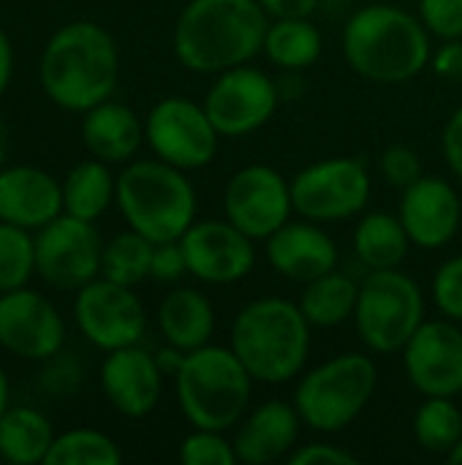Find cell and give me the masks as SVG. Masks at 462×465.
Instances as JSON below:
<instances>
[{
	"label": "cell",
	"instance_id": "obj_1",
	"mask_svg": "<svg viewBox=\"0 0 462 465\" xmlns=\"http://www.w3.org/2000/svg\"><path fill=\"white\" fill-rule=\"evenodd\" d=\"M267 16L259 0H191L174 27V52L199 74L245 65L264 49Z\"/></svg>",
	"mask_w": 462,
	"mask_h": 465
},
{
	"label": "cell",
	"instance_id": "obj_2",
	"mask_svg": "<svg viewBox=\"0 0 462 465\" xmlns=\"http://www.w3.org/2000/svg\"><path fill=\"white\" fill-rule=\"evenodd\" d=\"M41 87L65 112H87L117 87L120 54L114 38L95 22L63 25L44 46Z\"/></svg>",
	"mask_w": 462,
	"mask_h": 465
},
{
	"label": "cell",
	"instance_id": "obj_3",
	"mask_svg": "<svg viewBox=\"0 0 462 465\" xmlns=\"http://www.w3.org/2000/svg\"><path fill=\"white\" fill-rule=\"evenodd\" d=\"M346 60L373 82L414 79L430 60L425 25L395 5H368L357 11L343 33Z\"/></svg>",
	"mask_w": 462,
	"mask_h": 465
},
{
	"label": "cell",
	"instance_id": "obj_4",
	"mask_svg": "<svg viewBox=\"0 0 462 465\" xmlns=\"http://www.w3.org/2000/svg\"><path fill=\"white\" fill-rule=\"evenodd\" d=\"M300 305L267 297L240 311L231 327V351L245 371L264 384L294 379L310 351V330Z\"/></svg>",
	"mask_w": 462,
	"mask_h": 465
},
{
	"label": "cell",
	"instance_id": "obj_5",
	"mask_svg": "<svg viewBox=\"0 0 462 465\" xmlns=\"http://www.w3.org/2000/svg\"><path fill=\"white\" fill-rule=\"evenodd\" d=\"M117 207L150 242L180 240L196 218V193L182 169L166 161H136L117 177Z\"/></svg>",
	"mask_w": 462,
	"mask_h": 465
},
{
	"label": "cell",
	"instance_id": "obj_6",
	"mask_svg": "<svg viewBox=\"0 0 462 465\" xmlns=\"http://www.w3.org/2000/svg\"><path fill=\"white\" fill-rule=\"evenodd\" d=\"M174 381L188 422L202 430L223 433L245 414L253 376L231 349L202 346L188 351Z\"/></svg>",
	"mask_w": 462,
	"mask_h": 465
},
{
	"label": "cell",
	"instance_id": "obj_7",
	"mask_svg": "<svg viewBox=\"0 0 462 465\" xmlns=\"http://www.w3.org/2000/svg\"><path fill=\"white\" fill-rule=\"evenodd\" d=\"M376 365L362 354H340L310 371L297 387V411L308 428L338 433L351 425L376 392Z\"/></svg>",
	"mask_w": 462,
	"mask_h": 465
},
{
	"label": "cell",
	"instance_id": "obj_8",
	"mask_svg": "<svg viewBox=\"0 0 462 465\" xmlns=\"http://www.w3.org/2000/svg\"><path fill=\"white\" fill-rule=\"evenodd\" d=\"M422 313L419 286L398 270H373L359 286L357 330L373 351L392 354L406 349L422 327Z\"/></svg>",
	"mask_w": 462,
	"mask_h": 465
},
{
	"label": "cell",
	"instance_id": "obj_9",
	"mask_svg": "<svg viewBox=\"0 0 462 465\" xmlns=\"http://www.w3.org/2000/svg\"><path fill=\"white\" fill-rule=\"evenodd\" d=\"M101 237L93 221L57 215L35 232V275L60 292H79L101 272Z\"/></svg>",
	"mask_w": 462,
	"mask_h": 465
},
{
	"label": "cell",
	"instance_id": "obj_10",
	"mask_svg": "<svg viewBox=\"0 0 462 465\" xmlns=\"http://www.w3.org/2000/svg\"><path fill=\"white\" fill-rule=\"evenodd\" d=\"M218 128L204 106L188 98H163L144 123V139L155 155L177 169H202L218 153Z\"/></svg>",
	"mask_w": 462,
	"mask_h": 465
},
{
	"label": "cell",
	"instance_id": "obj_11",
	"mask_svg": "<svg viewBox=\"0 0 462 465\" xmlns=\"http://www.w3.org/2000/svg\"><path fill=\"white\" fill-rule=\"evenodd\" d=\"M370 199L365 163L332 158L302 169L291 180V202L308 221H343L357 215Z\"/></svg>",
	"mask_w": 462,
	"mask_h": 465
},
{
	"label": "cell",
	"instance_id": "obj_12",
	"mask_svg": "<svg viewBox=\"0 0 462 465\" xmlns=\"http://www.w3.org/2000/svg\"><path fill=\"white\" fill-rule=\"evenodd\" d=\"M74 316L82 335L103 351L136 346L147 324L144 308L131 286L114 283L103 275L76 292Z\"/></svg>",
	"mask_w": 462,
	"mask_h": 465
},
{
	"label": "cell",
	"instance_id": "obj_13",
	"mask_svg": "<svg viewBox=\"0 0 462 465\" xmlns=\"http://www.w3.org/2000/svg\"><path fill=\"white\" fill-rule=\"evenodd\" d=\"M291 210V185L270 166H245L229 180L226 218L251 240H270L289 223Z\"/></svg>",
	"mask_w": 462,
	"mask_h": 465
},
{
	"label": "cell",
	"instance_id": "obj_14",
	"mask_svg": "<svg viewBox=\"0 0 462 465\" xmlns=\"http://www.w3.org/2000/svg\"><path fill=\"white\" fill-rule=\"evenodd\" d=\"M278 106L275 82L256 68H229L207 93L204 109L221 136H245L261 128Z\"/></svg>",
	"mask_w": 462,
	"mask_h": 465
},
{
	"label": "cell",
	"instance_id": "obj_15",
	"mask_svg": "<svg viewBox=\"0 0 462 465\" xmlns=\"http://www.w3.org/2000/svg\"><path fill=\"white\" fill-rule=\"evenodd\" d=\"M65 324L57 308L27 286L0 294V346L22 360H49L63 349Z\"/></svg>",
	"mask_w": 462,
	"mask_h": 465
},
{
	"label": "cell",
	"instance_id": "obj_16",
	"mask_svg": "<svg viewBox=\"0 0 462 465\" xmlns=\"http://www.w3.org/2000/svg\"><path fill=\"white\" fill-rule=\"evenodd\" d=\"M406 373L428 398L462 392V332L447 322H422L406 343Z\"/></svg>",
	"mask_w": 462,
	"mask_h": 465
},
{
	"label": "cell",
	"instance_id": "obj_17",
	"mask_svg": "<svg viewBox=\"0 0 462 465\" xmlns=\"http://www.w3.org/2000/svg\"><path fill=\"white\" fill-rule=\"evenodd\" d=\"M188 272L207 283H234L253 270L256 253L251 237L226 221H193L180 237Z\"/></svg>",
	"mask_w": 462,
	"mask_h": 465
},
{
	"label": "cell",
	"instance_id": "obj_18",
	"mask_svg": "<svg viewBox=\"0 0 462 465\" xmlns=\"http://www.w3.org/2000/svg\"><path fill=\"white\" fill-rule=\"evenodd\" d=\"M161 368L139 346H125L109 351L101 365V390L114 411L139 420L147 417L161 398Z\"/></svg>",
	"mask_w": 462,
	"mask_h": 465
},
{
	"label": "cell",
	"instance_id": "obj_19",
	"mask_svg": "<svg viewBox=\"0 0 462 465\" xmlns=\"http://www.w3.org/2000/svg\"><path fill=\"white\" fill-rule=\"evenodd\" d=\"M57 215H63V183L27 163L0 169V221L38 232Z\"/></svg>",
	"mask_w": 462,
	"mask_h": 465
},
{
	"label": "cell",
	"instance_id": "obj_20",
	"mask_svg": "<svg viewBox=\"0 0 462 465\" xmlns=\"http://www.w3.org/2000/svg\"><path fill=\"white\" fill-rule=\"evenodd\" d=\"M460 199L447 180L419 177L406 188L400 221L419 248H441L460 229Z\"/></svg>",
	"mask_w": 462,
	"mask_h": 465
},
{
	"label": "cell",
	"instance_id": "obj_21",
	"mask_svg": "<svg viewBox=\"0 0 462 465\" xmlns=\"http://www.w3.org/2000/svg\"><path fill=\"white\" fill-rule=\"evenodd\" d=\"M267 256L280 275L300 283L316 281L332 272L338 264V248L332 237L310 223L280 226L267 242Z\"/></svg>",
	"mask_w": 462,
	"mask_h": 465
},
{
	"label": "cell",
	"instance_id": "obj_22",
	"mask_svg": "<svg viewBox=\"0 0 462 465\" xmlns=\"http://www.w3.org/2000/svg\"><path fill=\"white\" fill-rule=\"evenodd\" d=\"M300 411L283 401L264 403L237 430L234 452L237 460L248 465H267L289 455L300 433Z\"/></svg>",
	"mask_w": 462,
	"mask_h": 465
},
{
	"label": "cell",
	"instance_id": "obj_23",
	"mask_svg": "<svg viewBox=\"0 0 462 465\" xmlns=\"http://www.w3.org/2000/svg\"><path fill=\"white\" fill-rule=\"evenodd\" d=\"M82 139L84 147L93 153V158L106 163H120L139 150L144 139V125L139 123L133 109L106 98L84 112Z\"/></svg>",
	"mask_w": 462,
	"mask_h": 465
},
{
	"label": "cell",
	"instance_id": "obj_24",
	"mask_svg": "<svg viewBox=\"0 0 462 465\" xmlns=\"http://www.w3.org/2000/svg\"><path fill=\"white\" fill-rule=\"evenodd\" d=\"M158 324L166 338V343L182 349V351H196L207 346L215 330V316L212 305L204 294L193 289H177L172 292L158 311Z\"/></svg>",
	"mask_w": 462,
	"mask_h": 465
},
{
	"label": "cell",
	"instance_id": "obj_25",
	"mask_svg": "<svg viewBox=\"0 0 462 465\" xmlns=\"http://www.w3.org/2000/svg\"><path fill=\"white\" fill-rule=\"evenodd\" d=\"M54 441L49 420L27 406H8L0 420V458L14 465H35L46 460Z\"/></svg>",
	"mask_w": 462,
	"mask_h": 465
},
{
	"label": "cell",
	"instance_id": "obj_26",
	"mask_svg": "<svg viewBox=\"0 0 462 465\" xmlns=\"http://www.w3.org/2000/svg\"><path fill=\"white\" fill-rule=\"evenodd\" d=\"M112 199H117V180L112 177L106 161H82L63 180V213L82 221L101 218Z\"/></svg>",
	"mask_w": 462,
	"mask_h": 465
},
{
	"label": "cell",
	"instance_id": "obj_27",
	"mask_svg": "<svg viewBox=\"0 0 462 465\" xmlns=\"http://www.w3.org/2000/svg\"><path fill=\"white\" fill-rule=\"evenodd\" d=\"M408 232L400 218L387 213L368 215L354 234V251L359 262L370 270H395L408 253Z\"/></svg>",
	"mask_w": 462,
	"mask_h": 465
},
{
	"label": "cell",
	"instance_id": "obj_28",
	"mask_svg": "<svg viewBox=\"0 0 462 465\" xmlns=\"http://www.w3.org/2000/svg\"><path fill=\"white\" fill-rule=\"evenodd\" d=\"M359 300V286L340 272H327L316 281H308V289L302 292L300 311L305 319L316 327H335L354 316Z\"/></svg>",
	"mask_w": 462,
	"mask_h": 465
},
{
	"label": "cell",
	"instance_id": "obj_29",
	"mask_svg": "<svg viewBox=\"0 0 462 465\" xmlns=\"http://www.w3.org/2000/svg\"><path fill=\"white\" fill-rule=\"evenodd\" d=\"M264 52L280 68H308L321 54V35L308 19H278L267 30Z\"/></svg>",
	"mask_w": 462,
	"mask_h": 465
},
{
	"label": "cell",
	"instance_id": "obj_30",
	"mask_svg": "<svg viewBox=\"0 0 462 465\" xmlns=\"http://www.w3.org/2000/svg\"><path fill=\"white\" fill-rule=\"evenodd\" d=\"M152 248L155 242H150L144 234L139 232H123L117 234L112 242L103 245L101 253V275L123 283V286H136L144 278H150V264H152Z\"/></svg>",
	"mask_w": 462,
	"mask_h": 465
},
{
	"label": "cell",
	"instance_id": "obj_31",
	"mask_svg": "<svg viewBox=\"0 0 462 465\" xmlns=\"http://www.w3.org/2000/svg\"><path fill=\"white\" fill-rule=\"evenodd\" d=\"M414 433L422 450L433 455H449L462 439V414L452 398H428L417 417Z\"/></svg>",
	"mask_w": 462,
	"mask_h": 465
},
{
	"label": "cell",
	"instance_id": "obj_32",
	"mask_svg": "<svg viewBox=\"0 0 462 465\" xmlns=\"http://www.w3.org/2000/svg\"><path fill=\"white\" fill-rule=\"evenodd\" d=\"M123 460L120 447L98 430H68L54 436L44 465H117Z\"/></svg>",
	"mask_w": 462,
	"mask_h": 465
},
{
	"label": "cell",
	"instance_id": "obj_33",
	"mask_svg": "<svg viewBox=\"0 0 462 465\" xmlns=\"http://www.w3.org/2000/svg\"><path fill=\"white\" fill-rule=\"evenodd\" d=\"M35 272V237L30 229L0 221V294L27 286Z\"/></svg>",
	"mask_w": 462,
	"mask_h": 465
},
{
	"label": "cell",
	"instance_id": "obj_34",
	"mask_svg": "<svg viewBox=\"0 0 462 465\" xmlns=\"http://www.w3.org/2000/svg\"><path fill=\"white\" fill-rule=\"evenodd\" d=\"M180 460L185 465H234L237 452L234 444H229L221 430H202L196 428V433H191L182 447H180Z\"/></svg>",
	"mask_w": 462,
	"mask_h": 465
},
{
	"label": "cell",
	"instance_id": "obj_35",
	"mask_svg": "<svg viewBox=\"0 0 462 465\" xmlns=\"http://www.w3.org/2000/svg\"><path fill=\"white\" fill-rule=\"evenodd\" d=\"M436 305L455 322H462V256L447 262L433 281Z\"/></svg>",
	"mask_w": 462,
	"mask_h": 465
},
{
	"label": "cell",
	"instance_id": "obj_36",
	"mask_svg": "<svg viewBox=\"0 0 462 465\" xmlns=\"http://www.w3.org/2000/svg\"><path fill=\"white\" fill-rule=\"evenodd\" d=\"M422 22L438 38H462V0H422Z\"/></svg>",
	"mask_w": 462,
	"mask_h": 465
},
{
	"label": "cell",
	"instance_id": "obj_37",
	"mask_svg": "<svg viewBox=\"0 0 462 465\" xmlns=\"http://www.w3.org/2000/svg\"><path fill=\"white\" fill-rule=\"evenodd\" d=\"M381 172L392 185L408 188L422 177V163H419V155L411 147L395 144L381 155Z\"/></svg>",
	"mask_w": 462,
	"mask_h": 465
},
{
	"label": "cell",
	"instance_id": "obj_38",
	"mask_svg": "<svg viewBox=\"0 0 462 465\" xmlns=\"http://www.w3.org/2000/svg\"><path fill=\"white\" fill-rule=\"evenodd\" d=\"M188 272L185 251L180 240L172 242H158L152 248V264H150V278L155 281H177Z\"/></svg>",
	"mask_w": 462,
	"mask_h": 465
},
{
	"label": "cell",
	"instance_id": "obj_39",
	"mask_svg": "<svg viewBox=\"0 0 462 465\" xmlns=\"http://www.w3.org/2000/svg\"><path fill=\"white\" fill-rule=\"evenodd\" d=\"M286 460L291 465H357L359 458L332 447V444H310V447H300L297 452L286 455Z\"/></svg>",
	"mask_w": 462,
	"mask_h": 465
},
{
	"label": "cell",
	"instance_id": "obj_40",
	"mask_svg": "<svg viewBox=\"0 0 462 465\" xmlns=\"http://www.w3.org/2000/svg\"><path fill=\"white\" fill-rule=\"evenodd\" d=\"M261 8L275 19H308L319 0H259Z\"/></svg>",
	"mask_w": 462,
	"mask_h": 465
},
{
	"label": "cell",
	"instance_id": "obj_41",
	"mask_svg": "<svg viewBox=\"0 0 462 465\" xmlns=\"http://www.w3.org/2000/svg\"><path fill=\"white\" fill-rule=\"evenodd\" d=\"M444 155H447L452 172L462 180V106L452 114V120L444 131Z\"/></svg>",
	"mask_w": 462,
	"mask_h": 465
},
{
	"label": "cell",
	"instance_id": "obj_42",
	"mask_svg": "<svg viewBox=\"0 0 462 465\" xmlns=\"http://www.w3.org/2000/svg\"><path fill=\"white\" fill-rule=\"evenodd\" d=\"M433 68L438 76L444 79H455V82H462V41L455 38L449 41L444 49H438L436 60H433Z\"/></svg>",
	"mask_w": 462,
	"mask_h": 465
},
{
	"label": "cell",
	"instance_id": "obj_43",
	"mask_svg": "<svg viewBox=\"0 0 462 465\" xmlns=\"http://www.w3.org/2000/svg\"><path fill=\"white\" fill-rule=\"evenodd\" d=\"M185 357H188V351H182V349H177V346L169 343L166 349H161L155 354V362H158V368H161L163 376H177L180 368H182V362H185Z\"/></svg>",
	"mask_w": 462,
	"mask_h": 465
},
{
	"label": "cell",
	"instance_id": "obj_44",
	"mask_svg": "<svg viewBox=\"0 0 462 465\" xmlns=\"http://www.w3.org/2000/svg\"><path fill=\"white\" fill-rule=\"evenodd\" d=\"M11 74H14V49H11L5 30L0 27V95L5 93V87L11 82Z\"/></svg>",
	"mask_w": 462,
	"mask_h": 465
},
{
	"label": "cell",
	"instance_id": "obj_45",
	"mask_svg": "<svg viewBox=\"0 0 462 465\" xmlns=\"http://www.w3.org/2000/svg\"><path fill=\"white\" fill-rule=\"evenodd\" d=\"M5 411H8V376L0 368V420H3Z\"/></svg>",
	"mask_w": 462,
	"mask_h": 465
},
{
	"label": "cell",
	"instance_id": "obj_46",
	"mask_svg": "<svg viewBox=\"0 0 462 465\" xmlns=\"http://www.w3.org/2000/svg\"><path fill=\"white\" fill-rule=\"evenodd\" d=\"M5 158H8V125L0 117V169L5 166Z\"/></svg>",
	"mask_w": 462,
	"mask_h": 465
},
{
	"label": "cell",
	"instance_id": "obj_47",
	"mask_svg": "<svg viewBox=\"0 0 462 465\" xmlns=\"http://www.w3.org/2000/svg\"><path fill=\"white\" fill-rule=\"evenodd\" d=\"M447 458H449V463L452 465H462V439L457 441V447H455Z\"/></svg>",
	"mask_w": 462,
	"mask_h": 465
}]
</instances>
